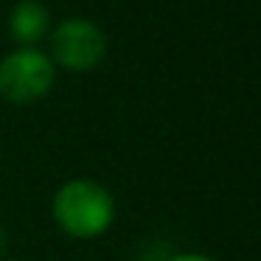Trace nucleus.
Wrapping results in <instances>:
<instances>
[{
	"label": "nucleus",
	"instance_id": "obj_3",
	"mask_svg": "<svg viewBox=\"0 0 261 261\" xmlns=\"http://www.w3.org/2000/svg\"><path fill=\"white\" fill-rule=\"evenodd\" d=\"M51 62L62 65L65 70L87 73L107 57V37L93 20L68 17L51 31Z\"/></svg>",
	"mask_w": 261,
	"mask_h": 261
},
{
	"label": "nucleus",
	"instance_id": "obj_6",
	"mask_svg": "<svg viewBox=\"0 0 261 261\" xmlns=\"http://www.w3.org/2000/svg\"><path fill=\"white\" fill-rule=\"evenodd\" d=\"M6 261H20V258H6Z\"/></svg>",
	"mask_w": 261,
	"mask_h": 261
},
{
	"label": "nucleus",
	"instance_id": "obj_2",
	"mask_svg": "<svg viewBox=\"0 0 261 261\" xmlns=\"http://www.w3.org/2000/svg\"><path fill=\"white\" fill-rule=\"evenodd\" d=\"M57 65L37 48H17L0 59V96L12 104H34L51 93Z\"/></svg>",
	"mask_w": 261,
	"mask_h": 261
},
{
	"label": "nucleus",
	"instance_id": "obj_4",
	"mask_svg": "<svg viewBox=\"0 0 261 261\" xmlns=\"http://www.w3.org/2000/svg\"><path fill=\"white\" fill-rule=\"evenodd\" d=\"M9 31L23 48H34L51 31V12L40 0H20L9 14Z\"/></svg>",
	"mask_w": 261,
	"mask_h": 261
},
{
	"label": "nucleus",
	"instance_id": "obj_5",
	"mask_svg": "<svg viewBox=\"0 0 261 261\" xmlns=\"http://www.w3.org/2000/svg\"><path fill=\"white\" fill-rule=\"evenodd\" d=\"M169 261H214V258L199 255V253H186V255H174V258H169Z\"/></svg>",
	"mask_w": 261,
	"mask_h": 261
},
{
	"label": "nucleus",
	"instance_id": "obj_1",
	"mask_svg": "<svg viewBox=\"0 0 261 261\" xmlns=\"http://www.w3.org/2000/svg\"><path fill=\"white\" fill-rule=\"evenodd\" d=\"M51 214L73 239H96L113 225V194L96 180H70L54 194Z\"/></svg>",
	"mask_w": 261,
	"mask_h": 261
}]
</instances>
